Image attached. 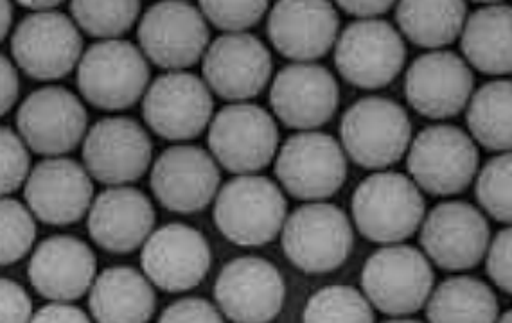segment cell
Wrapping results in <instances>:
<instances>
[{"label": "cell", "instance_id": "cell-31", "mask_svg": "<svg viewBox=\"0 0 512 323\" xmlns=\"http://www.w3.org/2000/svg\"><path fill=\"white\" fill-rule=\"evenodd\" d=\"M468 128L482 148L509 153L512 146V83L489 81L469 99Z\"/></svg>", "mask_w": 512, "mask_h": 323}, {"label": "cell", "instance_id": "cell-14", "mask_svg": "<svg viewBox=\"0 0 512 323\" xmlns=\"http://www.w3.org/2000/svg\"><path fill=\"white\" fill-rule=\"evenodd\" d=\"M83 167L108 187L139 182L150 169L153 144L141 124L130 117H105L83 139Z\"/></svg>", "mask_w": 512, "mask_h": 323}, {"label": "cell", "instance_id": "cell-11", "mask_svg": "<svg viewBox=\"0 0 512 323\" xmlns=\"http://www.w3.org/2000/svg\"><path fill=\"white\" fill-rule=\"evenodd\" d=\"M11 54L29 78L56 81L78 67L83 36L72 18L58 9L31 13L11 36Z\"/></svg>", "mask_w": 512, "mask_h": 323}, {"label": "cell", "instance_id": "cell-8", "mask_svg": "<svg viewBox=\"0 0 512 323\" xmlns=\"http://www.w3.org/2000/svg\"><path fill=\"white\" fill-rule=\"evenodd\" d=\"M212 158L234 175H256L272 164L279 148L274 117L261 106L234 103L221 108L209 124Z\"/></svg>", "mask_w": 512, "mask_h": 323}, {"label": "cell", "instance_id": "cell-42", "mask_svg": "<svg viewBox=\"0 0 512 323\" xmlns=\"http://www.w3.org/2000/svg\"><path fill=\"white\" fill-rule=\"evenodd\" d=\"M18 90L20 81L17 67L4 54H0V117L8 114L17 103Z\"/></svg>", "mask_w": 512, "mask_h": 323}, {"label": "cell", "instance_id": "cell-12", "mask_svg": "<svg viewBox=\"0 0 512 323\" xmlns=\"http://www.w3.org/2000/svg\"><path fill=\"white\" fill-rule=\"evenodd\" d=\"M407 60V45L385 20H358L345 27L335 45V65L354 87L376 90L398 78Z\"/></svg>", "mask_w": 512, "mask_h": 323}, {"label": "cell", "instance_id": "cell-9", "mask_svg": "<svg viewBox=\"0 0 512 323\" xmlns=\"http://www.w3.org/2000/svg\"><path fill=\"white\" fill-rule=\"evenodd\" d=\"M209 36L200 9L182 0L153 4L142 15L137 29L144 58L168 72H180L200 62Z\"/></svg>", "mask_w": 512, "mask_h": 323}, {"label": "cell", "instance_id": "cell-47", "mask_svg": "<svg viewBox=\"0 0 512 323\" xmlns=\"http://www.w3.org/2000/svg\"><path fill=\"white\" fill-rule=\"evenodd\" d=\"M385 323H421L417 322V320H410V318H394V320H389V322Z\"/></svg>", "mask_w": 512, "mask_h": 323}, {"label": "cell", "instance_id": "cell-28", "mask_svg": "<svg viewBox=\"0 0 512 323\" xmlns=\"http://www.w3.org/2000/svg\"><path fill=\"white\" fill-rule=\"evenodd\" d=\"M464 62L487 76H505L512 70V9L487 6L466 17L460 31Z\"/></svg>", "mask_w": 512, "mask_h": 323}, {"label": "cell", "instance_id": "cell-26", "mask_svg": "<svg viewBox=\"0 0 512 323\" xmlns=\"http://www.w3.org/2000/svg\"><path fill=\"white\" fill-rule=\"evenodd\" d=\"M155 207L146 194L130 187H108L92 201L89 234L108 254H132L141 248L155 227Z\"/></svg>", "mask_w": 512, "mask_h": 323}, {"label": "cell", "instance_id": "cell-5", "mask_svg": "<svg viewBox=\"0 0 512 323\" xmlns=\"http://www.w3.org/2000/svg\"><path fill=\"white\" fill-rule=\"evenodd\" d=\"M478 160L475 140L466 131L451 124H435L410 142L407 169L424 193L455 196L473 182Z\"/></svg>", "mask_w": 512, "mask_h": 323}, {"label": "cell", "instance_id": "cell-40", "mask_svg": "<svg viewBox=\"0 0 512 323\" xmlns=\"http://www.w3.org/2000/svg\"><path fill=\"white\" fill-rule=\"evenodd\" d=\"M33 302L18 282L0 279V323H31Z\"/></svg>", "mask_w": 512, "mask_h": 323}, {"label": "cell", "instance_id": "cell-44", "mask_svg": "<svg viewBox=\"0 0 512 323\" xmlns=\"http://www.w3.org/2000/svg\"><path fill=\"white\" fill-rule=\"evenodd\" d=\"M13 24V6L11 2L0 0V42L9 35V29Z\"/></svg>", "mask_w": 512, "mask_h": 323}, {"label": "cell", "instance_id": "cell-20", "mask_svg": "<svg viewBox=\"0 0 512 323\" xmlns=\"http://www.w3.org/2000/svg\"><path fill=\"white\" fill-rule=\"evenodd\" d=\"M27 209L54 227L74 225L89 212L94 184L87 169L72 158H45L36 164L24 184Z\"/></svg>", "mask_w": 512, "mask_h": 323}, {"label": "cell", "instance_id": "cell-16", "mask_svg": "<svg viewBox=\"0 0 512 323\" xmlns=\"http://www.w3.org/2000/svg\"><path fill=\"white\" fill-rule=\"evenodd\" d=\"M421 246L446 271L477 268L491 243L486 216L466 201L439 203L421 223Z\"/></svg>", "mask_w": 512, "mask_h": 323}, {"label": "cell", "instance_id": "cell-21", "mask_svg": "<svg viewBox=\"0 0 512 323\" xmlns=\"http://www.w3.org/2000/svg\"><path fill=\"white\" fill-rule=\"evenodd\" d=\"M151 191L164 209L195 214L207 209L218 194L220 169L216 160L198 146H173L151 167Z\"/></svg>", "mask_w": 512, "mask_h": 323}, {"label": "cell", "instance_id": "cell-3", "mask_svg": "<svg viewBox=\"0 0 512 323\" xmlns=\"http://www.w3.org/2000/svg\"><path fill=\"white\" fill-rule=\"evenodd\" d=\"M150 85V65L128 40L90 45L78 63V88L89 105L123 112L141 99Z\"/></svg>", "mask_w": 512, "mask_h": 323}, {"label": "cell", "instance_id": "cell-13", "mask_svg": "<svg viewBox=\"0 0 512 323\" xmlns=\"http://www.w3.org/2000/svg\"><path fill=\"white\" fill-rule=\"evenodd\" d=\"M89 114L80 97L65 87L31 92L17 112V128L27 149L47 158L63 157L87 135Z\"/></svg>", "mask_w": 512, "mask_h": 323}, {"label": "cell", "instance_id": "cell-37", "mask_svg": "<svg viewBox=\"0 0 512 323\" xmlns=\"http://www.w3.org/2000/svg\"><path fill=\"white\" fill-rule=\"evenodd\" d=\"M31 155L24 140L8 126H0V198L26 184Z\"/></svg>", "mask_w": 512, "mask_h": 323}, {"label": "cell", "instance_id": "cell-22", "mask_svg": "<svg viewBox=\"0 0 512 323\" xmlns=\"http://www.w3.org/2000/svg\"><path fill=\"white\" fill-rule=\"evenodd\" d=\"M473 88V70L451 51L419 56L408 67L405 78L408 105L435 121L459 115L468 105Z\"/></svg>", "mask_w": 512, "mask_h": 323}, {"label": "cell", "instance_id": "cell-4", "mask_svg": "<svg viewBox=\"0 0 512 323\" xmlns=\"http://www.w3.org/2000/svg\"><path fill=\"white\" fill-rule=\"evenodd\" d=\"M340 137L347 155L363 169L383 171L398 164L412 142V124L403 106L387 97H363L347 108Z\"/></svg>", "mask_w": 512, "mask_h": 323}, {"label": "cell", "instance_id": "cell-32", "mask_svg": "<svg viewBox=\"0 0 512 323\" xmlns=\"http://www.w3.org/2000/svg\"><path fill=\"white\" fill-rule=\"evenodd\" d=\"M72 22L89 36L103 40H119L126 35L141 15V2H71Z\"/></svg>", "mask_w": 512, "mask_h": 323}, {"label": "cell", "instance_id": "cell-33", "mask_svg": "<svg viewBox=\"0 0 512 323\" xmlns=\"http://www.w3.org/2000/svg\"><path fill=\"white\" fill-rule=\"evenodd\" d=\"M302 323H374V313L358 289L326 286L309 298Z\"/></svg>", "mask_w": 512, "mask_h": 323}, {"label": "cell", "instance_id": "cell-1", "mask_svg": "<svg viewBox=\"0 0 512 323\" xmlns=\"http://www.w3.org/2000/svg\"><path fill=\"white\" fill-rule=\"evenodd\" d=\"M351 209L356 228L367 241L389 246L414 236L426 205L408 176L380 171L356 187Z\"/></svg>", "mask_w": 512, "mask_h": 323}, {"label": "cell", "instance_id": "cell-27", "mask_svg": "<svg viewBox=\"0 0 512 323\" xmlns=\"http://www.w3.org/2000/svg\"><path fill=\"white\" fill-rule=\"evenodd\" d=\"M89 293L90 313L98 323H148L157 309L153 284L130 266L101 271Z\"/></svg>", "mask_w": 512, "mask_h": 323}, {"label": "cell", "instance_id": "cell-23", "mask_svg": "<svg viewBox=\"0 0 512 323\" xmlns=\"http://www.w3.org/2000/svg\"><path fill=\"white\" fill-rule=\"evenodd\" d=\"M340 103L335 76L322 65L293 63L274 79L270 105L292 130L315 131L329 123Z\"/></svg>", "mask_w": 512, "mask_h": 323}, {"label": "cell", "instance_id": "cell-36", "mask_svg": "<svg viewBox=\"0 0 512 323\" xmlns=\"http://www.w3.org/2000/svg\"><path fill=\"white\" fill-rule=\"evenodd\" d=\"M268 11V2H221V0H202L200 13L212 26L227 35H239L250 27L256 26Z\"/></svg>", "mask_w": 512, "mask_h": 323}, {"label": "cell", "instance_id": "cell-38", "mask_svg": "<svg viewBox=\"0 0 512 323\" xmlns=\"http://www.w3.org/2000/svg\"><path fill=\"white\" fill-rule=\"evenodd\" d=\"M487 275L493 280L496 288L502 289L507 295L512 291L511 255L512 230L507 227L496 234L495 239L487 248Z\"/></svg>", "mask_w": 512, "mask_h": 323}, {"label": "cell", "instance_id": "cell-2", "mask_svg": "<svg viewBox=\"0 0 512 323\" xmlns=\"http://www.w3.org/2000/svg\"><path fill=\"white\" fill-rule=\"evenodd\" d=\"M286 212L283 191L270 178L243 175L223 185L212 218L230 243L263 246L281 234Z\"/></svg>", "mask_w": 512, "mask_h": 323}, {"label": "cell", "instance_id": "cell-7", "mask_svg": "<svg viewBox=\"0 0 512 323\" xmlns=\"http://www.w3.org/2000/svg\"><path fill=\"white\" fill-rule=\"evenodd\" d=\"M284 255L306 273H329L347 261L354 245L349 218L331 203H308L284 221Z\"/></svg>", "mask_w": 512, "mask_h": 323}, {"label": "cell", "instance_id": "cell-15", "mask_svg": "<svg viewBox=\"0 0 512 323\" xmlns=\"http://www.w3.org/2000/svg\"><path fill=\"white\" fill-rule=\"evenodd\" d=\"M214 101L204 81L186 72H166L151 83L142 117L159 137L175 142L193 140L211 124Z\"/></svg>", "mask_w": 512, "mask_h": 323}, {"label": "cell", "instance_id": "cell-41", "mask_svg": "<svg viewBox=\"0 0 512 323\" xmlns=\"http://www.w3.org/2000/svg\"><path fill=\"white\" fill-rule=\"evenodd\" d=\"M31 323H92L87 313L80 307L63 302H51L33 313Z\"/></svg>", "mask_w": 512, "mask_h": 323}, {"label": "cell", "instance_id": "cell-24", "mask_svg": "<svg viewBox=\"0 0 512 323\" xmlns=\"http://www.w3.org/2000/svg\"><path fill=\"white\" fill-rule=\"evenodd\" d=\"M98 261L85 241L74 236H51L36 246L27 275L38 295L71 304L90 291Z\"/></svg>", "mask_w": 512, "mask_h": 323}, {"label": "cell", "instance_id": "cell-17", "mask_svg": "<svg viewBox=\"0 0 512 323\" xmlns=\"http://www.w3.org/2000/svg\"><path fill=\"white\" fill-rule=\"evenodd\" d=\"M214 298L230 322L270 323L283 311L286 284L272 262L239 257L223 266Z\"/></svg>", "mask_w": 512, "mask_h": 323}, {"label": "cell", "instance_id": "cell-6", "mask_svg": "<svg viewBox=\"0 0 512 323\" xmlns=\"http://www.w3.org/2000/svg\"><path fill=\"white\" fill-rule=\"evenodd\" d=\"M432 264L417 248L389 245L367 259L362 288L371 306L389 316L417 313L432 295Z\"/></svg>", "mask_w": 512, "mask_h": 323}, {"label": "cell", "instance_id": "cell-34", "mask_svg": "<svg viewBox=\"0 0 512 323\" xmlns=\"http://www.w3.org/2000/svg\"><path fill=\"white\" fill-rule=\"evenodd\" d=\"M36 239L31 210L13 198H0V266L22 261Z\"/></svg>", "mask_w": 512, "mask_h": 323}, {"label": "cell", "instance_id": "cell-29", "mask_svg": "<svg viewBox=\"0 0 512 323\" xmlns=\"http://www.w3.org/2000/svg\"><path fill=\"white\" fill-rule=\"evenodd\" d=\"M500 316L493 289L475 277H451L426 304L430 323H496Z\"/></svg>", "mask_w": 512, "mask_h": 323}, {"label": "cell", "instance_id": "cell-19", "mask_svg": "<svg viewBox=\"0 0 512 323\" xmlns=\"http://www.w3.org/2000/svg\"><path fill=\"white\" fill-rule=\"evenodd\" d=\"M274 62L266 45L254 35H223L204 54L207 88L230 103H245L263 92Z\"/></svg>", "mask_w": 512, "mask_h": 323}, {"label": "cell", "instance_id": "cell-43", "mask_svg": "<svg viewBox=\"0 0 512 323\" xmlns=\"http://www.w3.org/2000/svg\"><path fill=\"white\" fill-rule=\"evenodd\" d=\"M338 6L344 13L356 17L358 20H376V17L389 13L392 2H374V0H369V2H344V0H340Z\"/></svg>", "mask_w": 512, "mask_h": 323}, {"label": "cell", "instance_id": "cell-10", "mask_svg": "<svg viewBox=\"0 0 512 323\" xmlns=\"http://www.w3.org/2000/svg\"><path fill=\"white\" fill-rule=\"evenodd\" d=\"M275 176L297 200H327L342 189L347 178L344 149L327 133L301 131L279 149Z\"/></svg>", "mask_w": 512, "mask_h": 323}, {"label": "cell", "instance_id": "cell-45", "mask_svg": "<svg viewBox=\"0 0 512 323\" xmlns=\"http://www.w3.org/2000/svg\"><path fill=\"white\" fill-rule=\"evenodd\" d=\"M20 6L26 9H31L33 13H45V11H54L60 8V2H35V0H20Z\"/></svg>", "mask_w": 512, "mask_h": 323}, {"label": "cell", "instance_id": "cell-39", "mask_svg": "<svg viewBox=\"0 0 512 323\" xmlns=\"http://www.w3.org/2000/svg\"><path fill=\"white\" fill-rule=\"evenodd\" d=\"M159 323H225V320L205 298L187 297L166 307Z\"/></svg>", "mask_w": 512, "mask_h": 323}, {"label": "cell", "instance_id": "cell-46", "mask_svg": "<svg viewBox=\"0 0 512 323\" xmlns=\"http://www.w3.org/2000/svg\"><path fill=\"white\" fill-rule=\"evenodd\" d=\"M496 323H512L511 311H507V313H505V315L498 316V320H496Z\"/></svg>", "mask_w": 512, "mask_h": 323}, {"label": "cell", "instance_id": "cell-30", "mask_svg": "<svg viewBox=\"0 0 512 323\" xmlns=\"http://www.w3.org/2000/svg\"><path fill=\"white\" fill-rule=\"evenodd\" d=\"M468 17L464 2H399L396 22L401 33L424 49H441L460 36Z\"/></svg>", "mask_w": 512, "mask_h": 323}, {"label": "cell", "instance_id": "cell-18", "mask_svg": "<svg viewBox=\"0 0 512 323\" xmlns=\"http://www.w3.org/2000/svg\"><path fill=\"white\" fill-rule=\"evenodd\" d=\"M211 262V246L204 234L184 223L160 227L142 246L146 279L166 293H186L200 286Z\"/></svg>", "mask_w": 512, "mask_h": 323}, {"label": "cell", "instance_id": "cell-35", "mask_svg": "<svg viewBox=\"0 0 512 323\" xmlns=\"http://www.w3.org/2000/svg\"><path fill=\"white\" fill-rule=\"evenodd\" d=\"M511 153L491 158L477 178V200L491 218L511 223Z\"/></svg>", "mask_w": 512, "mask_h": 323}, {"label": "cell", "instance_id": "cell-25", "mask_svg": "<svg viewBox=\"0 0 512 323\" xmlns=\"http://www.w3.org/2000/svg\"><path fill=\"white\" fill-rule=\"evenodd\" d=\"M340 18L333 4L309 0H281L268 15V38L275 51L308 63L329 53L338 36Z\"/></svg>", "mask_w": 512, "mask_h": 323}]
</instances>
